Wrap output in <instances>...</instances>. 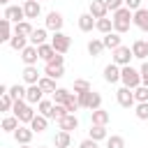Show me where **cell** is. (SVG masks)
Returning <instances> with one entry per match:
<instances>
[{
  "label": "cell",
  "instance_id": "ee69618b",
  "mask_svg": "<svg viewBox=\"0 0 148 148\" xmlns=\"http://www.w3.org/2000/svg\"><path fill=\"white\" fill-rule=\"evenodd\" d=\"M134 97H136V102H148V86L134 88Z\"/></svg>",
  "mask_w": 148,
  "mask_h": 148
},
{
  "label": "cell",
  "instance_id": "83f0119b",
  "mask_svg": "<svg viewBox=\"0 0 148 148\" xmlns=\"http://www.w3.org/2000/svg\"><path fill=\"white\" fill-rule=\"evenodd\" d=\"M37 51H39V58H42V60H46V62L58 53V51L53 49V44H39V46H37Z\"/></svg>",
  "mask_w": 148,
  "mask_h": 148
},
{
  "label": "cell",
  "instance_id": "9c48e42d",
  "mask_svg": "<svg viewBox=\"0 0 148 148\" xmlns=\"http://www.w3.org/2000/svg\"><path fill=\"white\" fill-rule=\"evenodd\" d=\"M62 23H65V18H62L60 12H49L46 14V30L58 32V30H62Z\"/></svg>",
  "mask_w": 148,
  "mask_h": 148
},
{
  "label": "cell",
  "instance_id": "3957f363",
  "mask_svg": "<svg viewBox=\"0 0 148 148\" xmlns=\"http://www.w3.org/2000/svg\"><path fill=\"white\" fill-rule=\"evenodd\" d=\"M79 104L88 111H95V109H102V95L95 92V90H88V92H79Z\"/></svg>",
  "mask_w": 148,
  "mask_h": 148
},
{
  "label": "cell",
  "instance_id": "ab89813d",
  "mask_svg": "<svg viewBox=\"0 0 148 148\" xmlns=\"http://www.w3.org/2000/svg\"><path fill=\"white\" fill-rule=\"evenodd\" d=\"M106 148H125V139L120 134H113L106 139Z\"/></svg>",
  "mask_w": 148,
  "mask_h": 148
},
{
  "label": "cell",
  "instance_id": "7402d4cb",
  "mask_svg": "<svg viewBox=\"0 0 148 148\" xmlns=\"http://www.w3.org/2000/svg\"><path fill=\"white\" fill-rule=\"evenodd\" d=\"M14 35H12V21L9 18H0V42H9Z\"/></svg>",
  "mask_w": 148,
  "mask_h": 148
},
{
  "label": "cell",
  "instance_id": "44dd1931",
  "mask_svg": "<svg viewBox=\"0 0 148 148\" xmlns=\"http://www.w3.org/2000/svg\"><path fill=\"white\" fill-rule=\"evenodd\" d=\"M102 42H104V46H106V49H111V51H113V49H118V46L123 44V37H120V32H116V30H113V32L104 35V37H102Z\"/></svg>",
  "mask_w": 148,
  "mask_h": 148
},
{
  "label": "cell",
  "instance_id": "db71d44e",
  "mask_svg": "<svg viewBox=\"0 0 148 148\" xmlns=\"http://www.w3.org/2000/svg\"><path fill=\"white\" fill-rule=\"evenodd\" d=\"M18 148H30V143H23V146H18Z\"/></svg>",
  "mask_w": 148,
  "mask_h": 148
},
{
  "label": "cell",
  "instance_id": "52a82bcc",
  "mask_svg": "<svg viewBox=\"0 0 148 148\" xmlns=\"http://www.w3.org/2000/svg\"><path fill=\"white\" fill-rule=\"evenodd\" d=\"M134 58V53H132V49L130 46H118V49H113V62L116 65H120V67H125V65H130V60Z\"/></svg>",
  "mask_w": 148,
  "mask_h": 148
},
{
  "label": "cell",
  "instance_id": "836d02e7",
  "mask_svg": "<svg viewBox=\"0 0 148 148\" xmlns=\"http://www.w3.org/2000/svg\"><path fill=\"white\" fill-rule=\"evenodd\" d=\"M18 125H21V120H18L16 116H5V118H2V130H5V132H14Z\"/></svg>",
  "mask_w": 148,
  "mask_h": 148
},
{
  "label": "cell",
  "instance_id": "d6986e66",
  "mask_svg": "<svg viewBox=\"0 0 148 148\" xmlns=\"http://www.w3.org/2000/svg\"><path fill=\"white\" fill-rule=\"evenodd\" d=\"M132 23L136 25V28H141L143 32H148V9H136L134 12V18H132Z\"/></svg>",
  "mask_w": 148,
  "mask_h": 148
},
{
  "label": "cell",
  "instance_id": "681fc988",
  "mask_svg": "<svg viewBox=\"0 0 148 148\" xmlns=\"http://www.w3.org/2000/svg\"><path fill=\"white\" fill-rule=\"evenodd\" d=\"M62 62H65V58H62V53H56V56H53V58H51V60H49L46 65H62Z\"/></svg>",
  "mask_w": 148,
  "mask_h": 148
},
{
  "label": "cell",
  "instance_id": "9a60e30c",
  "mask_svg": "<svg viewBox=\"0 0 148 148\" xmlns=\"http://www.w3.org/2000/svg\"><path fill=\"white\" fill-rule=\"evenodd\" d=\"M58 127H60V130H65V132H72V130H76V127H79V118H76L74 113H67V116L58 118Z\"/></svg>",
  "mask_w": 148,
  "mask_h": 148
},
{
  "label": "cell",
  "instance_id": "e575fe53",
  "mask_svg": "<svg viewBox=\"0 0 148 148\" xmlns=\"http://www.w3.org/2000/svg\"><path fill=\"white\" fill-rule=\"evenodd\" d=\"M32 30H35V28L30 25V21H28V18L14 25V32H18V35H25V37H30V35H32Z\"/></svg>",
  "mask_w": 148,
  "mask_h": 148
},
{
  "label": "cell",
  "instance_id": "5bb4252c",
  "mask_svg": "<svg viewBox=\"0 0 148 148\" xmlns=\"http://www.w3.org/2000/svg\"><path fill=\"white\" fill-rule=\"evenodd\" d=\"M21 60L25 62V65H37V60H39V51H37V46H25L23 51H21Z\"/></svg>",
  "mask_w": 148,
  "mask_h": 148
},
{
  "label": "cell",
  "instance_id": "816d5d0a",
  "mask_svg": "<svg viewBox=\"0 0 148 148\" xmlns=\"http://www.w3.org/2000/svg\"><path fill=\"white\" fill-rule=\"evenodd\" d=\"M0 5H5V7H9V0H0Z\"/></svg>",
  "mask_w": 148,
  "mask_h": 148
},
{
  "label": "cell",
  "instance_id": "ac0fdd59",
  "mask_svg": "<svg viewBox=\"0 0 148 148\" xmlns=\"http://www.w3.org/2000/svg\"><path fill=\"white\" fill-rule=\"evenodd\" d=\"M132 53H134V58L146 60V58H148V39H136V42L132 44Z\"/></svg>",
  "mask_w": 148,
  "mask_h": 148
},
{
  "label": "cell",
  "instance_id": "f5cc1de1",
  "mask_svg": "<svg viewBox=\"0 0 148 148\" xmlns=\"http://www.w3.org/2000/svg\"><path fill=\"white\" fill-rule=\"evenodd\" d=\"M141 83H143V86H148V76H143V79H141Z\"/></svg>",
  "mask_w": 148,
  "mask_h": 148
},
{
  "label": "cell",
  "instance_id": "cb8c5ba5",
  "mask_svg": "<svg viewBox=\"0 0 148 148\" xmlns=\"http://www.w3.org/2000/svg\"><path fill=\"white\" fill-rule=\"evenodd\" d=\"M90 118H92V125H106L111 116L104 109H95V111H90Z\"/></svg>",
  "mask_w": 148,
  "mask_h": 148
},
{
  "label": "cell",
  "instance_id": "11a10c76",
  "mask_svg": "<svg viewBox=\"0 0 148 148\" xmlns=\"http://www.w3.org/2000/svg\"><path fill=\"white\" fill-rule=\"evenodd\" d=\"M37 148H46V146H37Z\"/></svg>",
  "mask_w": 148,
  "mask_h": 148
},
{
  "label": "cell",
  "instance_id": "f1b7e54d",
  "mask_svg": "<svg viewBox=\"0 0 148 148\" xmlns=\"http://www.w3.org/2000/svg\"><path fill=\"white\" fill-rule=\"evenodd\" d=\"M44 74L51 76V79H62L65 76V67L62 65H46L44 67Z\"/></svg>",
  "mask_w": 148,
  "mask_h": 148
},
{
  "label": "cell",
  "instance_id": "1f68e13d",
  "mask_svg": "<svg viewBox=\"0 0 148 148\" xmlns=\"http://www.w3.org/2000/svg\"><path fill=\"white\" fill-rule=\"evenodd\" d=\"M104 49H106V46H104L102 39H90V42H88V53H90V56H102Z\"/></svg>",
  "mask_w": 148,
  "mask_h": 148
},
{
  "label": "cell",
  "instance_id": "4fadbf2b",
  "mask_svg": "<svg viewBox=\"0 0 148 148\" xmlns=\"http://www.w3.org/2000/svg\"><path fill=\"white\" fill-rule=\"evenodd\" d=\"M88 12H90L95 18H104V16H106V12H109V7H106V2H104V0H90Z\"/></svg>",
  "mask_w": 148,
  "mask_h": 148
},
{
  "label": "cell",
  "instance_id": "7c38bea8",
  "mask_svg": "<svg viewBox=\"0 0 148 148\" xmlns=\"http://www.w3.org/2000/svg\"><path fill=\"white\" fill-rule=\"evenodd\" d=\"M42 97H44V90L39 88V83L28 86V92H25V102H28V104H39Z\"/></svg>",
  "mask_w": 148,
  "mask_h": 148
},
{
  "label": "cell",
  "instance_id": "7a4b0ae2",
  "mask_svg": "<svg viewBox=\"0 0 148 148\" xmlns=\"http://www.w3.org/2000/svg\"><path fill=\"white\" fill-rule=\"evenodd\" d=\"M120 81H123V86H127V88H139L141 86V72L139 69H134L132 65H125L123 69H120Z\"/></svg>",
  "mask_w": 148,
  "mask_h": 148
},
{
  "label": "cell",
  "instance_id": "bcb514c9",
  "mask_svg": "<svg viewBox=\"0 0 148 148\" xmlns=\"http://www.w3.org/2000/svg\"><path fill=\"white\" fill-rule=\"evenodd\" d=\"M104 2H106V7L111 12H118L120 7H125V0H104Z\"/></svg>",
  "mask_w": 148,
  "mask_h": 148
},
{
  "label": "cell",
  "instance_id": "7dc6e473",
  "mask_svg": "<svg viewBox=\"0 0 148 148\" xmlns=\"http://www.w3.org/2000/svg\"><path fill=\"white\" fill-rule=\"evenodd\" d=\"M79 148H99V146H97V141H95V139H90V136H88V139H83V141L79 143Z\"/></svg>",
  "mask_w": 148,
  "mask_h": 148
},
{
  "label": "cell",
  "instance_id": "603a6c76",
  "mask_svg": "<svg viewBox=\"0 0 148 148\" xmlns=\"http://www.w3.org/2000/svg\"><path fill=\"white\" fill-rule=\"evenodd\" d=\"M28 39H30V37H25V35H18V32H14V37L9 39V46H12L14 51H23V49L28 46Z\"/></svg>",
  "mask_w": 148,
  "mask_h": 148
},
{
  "label": "cell",
  "instance_id": "d4e9b609",
  "mask_svg": "<svg viewBox=\"0 0 148 148\" xmlns=\"http://www.w3.org/2000/svg\"><path fill=\"white\" fill-rule=\"evenodd\" d=\"M90 139H95V141H102V139H109V134H106V125H92L90 123Z\"/></svg>",
  "mask_w": 148,
  "mask_h": 148
},
{
  "label": "cell",
  "instance_id": "d6a6232c",
  "mask_svg": "<svg viewBox=\"0 0 148 148\" xmlns=\"http://www.w3.org/2000/svg\"><path fill=\"white\" fill-rule=\"evenodd\" d=\"M39 88H42L44 92H56V90H58V88H56V79H51V76H46V74L39 79Z\"/></svg>",
  "mask_w": 148,
  "mask_h": 148
},
{
  "label": "cell",
  "instance_id": "f6af8a7d",
  "mask_svg": "<svg viewBox=\"0 0 148 148\" xmlns=\"http://www.w3.org/2000/svg\"><path fill=\"white\" fill-rule=\"evenodd\" d=\"M65 106H67V111H69V113L79 111V109H81V104H79V97H74V92H72V97L65 102Z\"/></svg>",
  "mask_w": 148,
  "mask_h": 148
},
{
  "label": "cell",
  "instance_id": "f546056e",
  "mask_svg": "<svg viewBox=\"0 0 148 148\" xmlns=\"http://www.w3.org/2000/svg\"><path fill=\"white\" fill-rule=\"evenodd\" d=\"M53 143H56V148H69V143H72V139H69V132H65V130H60V132L56 134V139H53Z\"/></svg>",
  "mask_w": 148,
  "mask_h": 148
},
{
  "label": "cell",
  "instance_id": "e0dca14e",
  "mask_svg": "<svg viewBox=\"0 0 148 148\" xmlns=\"http://www.w3.org/2000/svg\"><path fill=\"white\" fill-rule=\"evenodd\" d=\"M95 25H97V21H95V16H92L90 12H86V14L79 16V30H81V32H90Z\"/></svg>",
  "mask_w": 148,
  "mask_h": 148
},
{
  "label": "cell",
  "instance_id": "5b68a950",
  "mask_svg": "<svg viewBox=\"0 0 148 148\" xmlns=\"http://www.w3.org/2000/svg\"><path fill=\"white\" fill-rule=\"evenodd\" d=\"M116 99H118V104H120L123 109H130V106H134V102H136L134 90H132V88H127V86H123V88H118V90H116Z\"/></svg>",
  "mask_w": 148,
  "mask_h": 148
},
{
  "label": "cell",
  "instance_id": "c3c4849f",
  "mask_svg": "<svg viewBox=\"0 0 148 148\" xmlns=\"http://www.w3.org/2000/svg\"><path fill=\"white\" fill-rule=\"evenodd\" d=\"M125 7L132 9V12H136V9H141V0H125Z\"/></svg>",
  "mask_w": 148,
  "mask_h": 148
},
{
  "label": "cell",
  "instance_id": "4dcf8cb0",
  "mask_svg": "<svg viewBox=\"0 0 148 148\" xmlns=\"http://www.w3.org/2000/svg\"><path fill=\"white\" fill-rule=\"evenodd\" d=\"M102 35H109V32H113V18H97V25H95Z\"/></svg>",
  "mask_w": 148,
  "mask_h": 148
},
{
  "label": "cell",
  "instance_id": "8fae6325",
  "mask_svg": "<svg viewBox=\"0 0 148 148\" xmlns=\"http://www.w3.org/2000/svg\"><path fill=\"white\" fill-rule=\"evenodd\" d=\"M120 65H116V62H111V65H106L104 67V81L106 83H118L120 81Z\"/></svg>",
  "mask_w": 148,
  "mask_h": 148
},
{
  "label": "cell",
  "instance_id": "d590c367",
  "mask_svg": "<svg viewBox=\"0 0 148 148\" xmlns=\"http://www.w3.org/2000/svg\"><path fill=\"white\" fill-rule=\"evenodd\" d=\"M51 95H53V102H56V104H65V102L72 97V92H69L67 88H58V90L51 92Z\"/></svg>",
  "mask_w": 148,
  "mask_h": 148
},
{
  "label": "cell",
  "instance_id": "b9f144b4",
  "mask_svg": "<svg viewBox=\"0 0 148 148\" xmlns=\"http://www.w3.org/2000/svg\"><path fill=\"white\" fill-rule=\"evenodd\" d=\"M69 111H67V106L65 104H56L53 102V111H51V118L53 120H58V118H62V116H67Z\"/></svg>",
  "mask_w": 148,
  "mask_h": 148
},
{
  "label": "cell",
  "instance_id": "2e32d148",
  "mask_svg": "<svg viewBox=\"0 0 148 148\" xmlns=\"http://www.w3.org/2000/svg\"><path fill=\"white\" fill-rule=\"evenodd\" d=\"M23 9H25V18H37V16L42 14L39 0H25V2H23Z\"/></svg>",
  "mask_w": 148,
  "mask_h": 148
},
{
  "label": "cell",
  "instance_id": "8d00e7d4",
  "mask_svg": "<svg viewBox=\"0 0 148 148\" xmlns=\"http://www.w3.org/2000/svg\"><path fill=\"white\" fill-rule=\"evenodd\" d=\"M51 111H53V102H49V99H42V102L37 104V113H42V116L51 118Z\"/></svg>",
  "mask_w": 148,
  "mask_h": 148
},
{
  "label": "cell",
  "instance_id": "ffe728a7",
  "mask_svg": "<svg viewBox=\"0 0 148 148\" xmlns=\"http://www.w3.org/2000/svg\"><path fill=\"white\" fill-rule=\"evenodd\" d=\"M39 79H42V74L37 72V67H35V65H25V69H23V81H25L28 86H32V83H39Z\"/></svg>",
  "mask_w": 148,
  "mask_h": 148
},
{
  "label": "cell",
  "instance_id": "7bdbcfd3",
  "mask_svg": "<svg viewBox=\"0 0 148 148\" xmlns=\"http://www.w3.org/2000/svg\"><path fill=\"white\" fill-rule=\"evenodd\" d=\"M136 118L139 120H148V102H136Z\"/></svg>",
  "mask_w": 148,
  "mask_h": 148
},
{
  "label": "cell",
  "instance_id": "9f6ffc18",
  "mask_svg": "<svg viewBox=\"0 0 148 148\" xmlns=\"http://www.w3.org/2000/svg\"><path fill=\"white\" fill-rule=\"evenodd\" d=\"M39 2H42V0H39Z\"/></svg>",
  "mask_w": 148,
  "mask_h": 148
},
{
  "label": "cell",
  "instance_id": "484cf974",
  "mask_svg": "<svg viewBox=\"0 0 148 148\" xmlns=\"http://www.w3.org/2000/svg\"><path fill=\"white\" fill-rule=\"evenodd\" d=\"M30 44H32V46L46 44V28H35L32 35H30Z\"/></svg>",
  "mask_w": 148,
  "mask_h": 148
},
{
  "label": "cell",
  "instance_id": "30bf717a",
  "mask_svg": "<svg viewBox=\"0 0 148 148\" xmlns=\"http://www.w3.org/2000/svg\"><path fill=\"white\" fill-rule=\"evenodd\" d=\"M32 127H25V125H18L16 130H14V139H16V143L18 146H23V143H30L32 141Z\"/></svg>",
  "mask_w": 148,
  "mask_h": 148
},
{
  "label": "cell",
  "instance_id": "6da1fadb",
  "mask_svg": "<svg viewBox=\"0 0 148 148\" xmlns=\"http://www.w3.org/2000/svg\"><path fill=\"white\" fill-rule=\"evenodd\" d=\"M132 18H134V12L127 9V7H120L118 12H113V30L116 32H127L130 25H132Z\"/></svg>",
  "mask_w": 148,
  "mask_h": 148
},
{
  "label": "cell",
  "instance_id": "60d3db41",
  "mask_svg": "<svg viewBox=\"0 0 148 148\" xmlns=\"http://www.w3.org/2000/svg\"><path fill=\"white\" fill-rule=\"evenodd\" d=\"M0 109L2 111H12L14 109V97L7 92V95H0Z\"/></svg>",
  "mask_w": 148,
  "mask_h": 148
},
{
  "label": "cell",
  "instance_id": "8992f818",
  "mask_svg": "<svg viewBox=\"0 0 148 148\" xmlns=\"http://www.w3.org/2000/svg\"><path fill=\"white\" fill-rule=\"evenodd\" d=\"M51 44H53V49H56L58 53H67V51H69L72 39H69L62 30H58V32H53V37H51Z\"/></svg>",
  "mask_w": 148,
  "mask_h": 148
},
{
  "label": "cell",
  "instance_id": "74e56055",
  "mask_svg": "<svg viewBox=\"0 0 148 148\" xmlns=\"http://www.w3.org/2000/svg\"><path fill=\"white\" fill-rule=\"evenodd\" d=\"M72 90L79 95V92H88V90H92V88H90V83H88L86 79H76V81H74V86H72Z\"/></svg>",
  "mask_w": 148,
  "mask_h": 148
},
{
  "label": "cell",
  "instance_id": "4316f807",
  "mask_svg": "<svg viewBox=\"0 0 148 148\" xmlns=\"http://www.w3.org/2000/svg\"><path fill=\"white\" fill-rule=\"evenodd\" d=\"M30 127H32V132H44V130L49 127V118H46V116H42V113H37V116L32 118Z\"/></svg>",
  "mask_w": 148,
  "mask_h": 148
},
{
  "label": "cell",
  "instance_id": "277c9868",
  "mask_svg": "<svg viewBox=\"0 0 148 148\" xmlns=\"http://www.w3.org/2000/svg\"><path fill=\"white\" fill-rule=\"evenodd\" d=\"M14 116L21 120V123H32L35 118V111H32V104H28L25 99H14Z\"/></svg>",
  "mask_w": 148,
  "mask_h": 148
},
{
  "label": "cell",
  "instance_id": "f35d334b",
  "mask_svg": "<svg viewBox=\"0 0 148 148\" xmlns=\"http://www.w3.org/2000/svg\"><path fill=\"white\" fill-rule=\"evenodd\" d=\"M25 92H28V88H23L21 83H16V86L9 88V95H12L14 99H25Z\"/></svg>",
  "mask_w": 148,
  "mask_h": 148
},
{
  "label": "cell",
  "instance_id": "f907efd6",
  "mask_svg": "<svg viewBox=\"0 0 148 148\" xmlns=\"http://www.w3.org/2000/svg\"><path fill=\"white\" fill-rule=\"evenodd\" d=\"M139 72H141V79H143V76H148V60H143V62H141V69H139Z\"/></svg>",
  "mask_w": 148,
  "mask_h": 148
},
{
  "label": "cell",
  "instance_id": "ba28073f",
  "mask_svg": "<svg viewBox=\"0 0 148 148\" xmlns=\"http://www.w3.org/2000/svg\"><path fill=\"white\" fill-rule=\"evenodd\" d=\"M5 18H9L12 23L25 21V9H23V5H9V7H5Z\"/></svg>",
  "mask_w": 148,
  "mask_h": 148
}]
</instances>
